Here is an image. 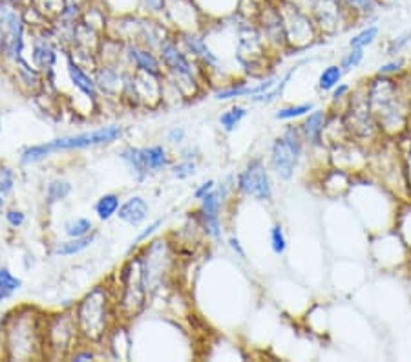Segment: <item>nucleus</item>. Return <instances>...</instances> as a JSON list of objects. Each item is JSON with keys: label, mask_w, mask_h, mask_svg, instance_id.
<instances>
[{"label": "nucleus", "mask_w": 411, "mask_h": 362, "mask_svg": "<svg viewBox=\"0 0 411 362\" xmlns=\"http://www.w3.org/2000/svg\"><path fill=\"white\" fill-rule=\"evenodd\" d=\"M44 322L46 317L33 308H22L4 318L6 359L28 361L44 357Z\"/></svg>", "instance_id": "obj_1"}, {"label": "nucleus", "mask_w": 411, "mask_h": 362, "mask_svg": "<svg viewBox=\"0 0 411 362\" xmlns=\"http://www.w3.org/2000/svg\"><path fill=\"white\" fill-rule=\"evenodd\" d=\"M123 127L119 125H108V127H101L92 132H82L75 134V136H64L52 139L42 145H31V147L24 148L20 154V165H35V163L42 162L49 154L61 150H84V148H95L102 147V145H110V143L121 139Z\"/></svg>", "instance_id": "obj_2"}, {"label": "nucleus", "mask_w": 411, "mask_h": 362, "mask_svg": "<svg viewBox=\"0 0 411 362\" xmlns=\"http://www.w3.org/2000/svg\"><path fill=\"white\" fill-rule=\"evenodd\" d=\"M114 311H111L110 289L104 285H97L86 297L77 304L75 318L82 340L88 343H101L111 331L114 324Z\"/></svg>", "instance_id": "obj_3"}, {"label": "nucleus", "mask_w": 411, "mask_h": 362, "mask_svg": "<svg viewBox=\"0 0 411 362\" xmlns=\"http://www.w3.org/2000/svg\"><path fill=\"white\" fill-rule=\"evenodd\" d=\"M81 338L75 311H63L54 317H46L44 322V357H70L73 347Z\"/></svg>", "instance_id": "obj_4"}, {"label": "nucleus", "mask_w": 411, "mask_h": 362, "mask_svg": "<svg viewBox=\"0 0 411 362\" xmlns=\"http://www.w3.org/2000/svg\"><path fill=\"white\" fill-rule=\"evenodd\" d=\"M304 136L300 127H287L281 136H278L271 145V171L281 181H290L295 178L302 156H304Z\"/></svg>", "instance_id": "obj_5"}, {"label": "nucleus", "mask_w": 411, "mask_h": 362, "mask_svg": "<svg viewBox=\"0 0 411 362\" xmlns=\"http://www.w3.org/2000/svg\"><path fill=\"white\" fill-rule=\"evenodd\" d=\"M121 297L117 300V315L125 320L136 318L143 311L146 300V285L143 280L141 258L130 260L121 269Z\"/></svg>", "instance_id": "obj_6"}, {"label": "nucleus", "mask_w": 411, "mask_h": 362, "mask_svg": "<svg viewBox=\"0 0 411 362\" xmlns=\"http://www.w3.org/2000/svg\"><path fill=\"white\" fill-rule=\"evenodd\" d=\"M157 52H160V59L163 63V66L166 68L172 79H174V84L179 88V92H187V86L190 90V95L196 93L199 83L196 79V68H194L192 61L189 59V55L181 46L176 42L174 39L170 37H164L163 40L157 46Z\"/></svg>", "instance_id": "obj_7"}, {"label": "nucleus", "mask_w": 411, "mask_h": 362, "mask_svg": "<svg viewBox=\"0 0 411 362\" xmlns=\"http://www.w3.org/2000/svg\"><path fill=\"white\" fill-rule=\"evenodd\" d=\"M284 20V31H286V42L287 46L295 49H304L315 42L318 28H316L315 20L305 10L293 6L289 2H284L278 6Z\"/></svg>", "instance_id": "obj_8"}, {"label": "nucleus", "mask_w": 411, "mask_h": 362, "mask_svg": "<svg viewBox=\"0 0 411 362\" xmlns=\"http://www.w3.org/2000/svg\"><path fill=\"white\" fill-rule=\"evenodd\" d=\"M26 20L19 11V6L8 0H0V35H2V54L11 61L22 59L24 52Z\"/></svg>", "instance_id": "obj_9"}, {"label": "nucleus", "mask_w": 411, "mask_h": 362, "mask_svg": "<svg viewBox=\"0 0 411 362\" xmlns=\"http://www.w3.org/2000/svg\"><path fill=\"white\" fill-rule=\"evenodd\" d=\"M236 189L242 196L252 198L256 201L272 200V181L269 168L261 157H252L236 178Z\"/></svg>", "instance_id": "obj_10"}, {"label": "nucleus", "mask_w": 411, "mask_h": 362, "mask_svg": "<svg viewBox=\"0 0 411 362\" xmlns=\"http://www.w3.org/2000/svg\"><path fill=\"white\" fill-rule=\"evenodd\" d=\"M227 192L228 185L222 183V185H216L212 192H208L203 200H199L201 205L198 211V223L205 235L214 240L222 238V207L227 198Z\"/></svg>", "instance_id": "obj_11"}, {"label": "nucleus", "mask_w": 411, "mask_h": 362, "mask_svg": "<svg viewBox=\"0 0 411 362\" xmlns=\"http://www.w3.org/2000/svg\"><path fill=\"white\" fill-rule=\"evenodd\" d=\"M164 13L169 20L179 30V33L198 31V24L201 20V11L194 0H166Z\"/></svg>", "instance_id": "obj_12"}, {"label": "nucleus", "mask_w": 411, "mask_h": 362, "mask_svg": "<svg viewBox=\"0 0 411 362\" xmlns=\"http://www.w3.org/2000/svg\"><path fill=\"white\" fill-rule=\"evenodd\" d=\"M125 54L132 66L136 68V72H143V74L154 75V77H163V63H161L160 55H155L150 48L130 42V45H126Z\"/></svg>", "instance_id": "obj_13"}, {"label": "nucleus", "mask_w": 411, "mask_h": 362, "mask_svg": "<svg viewBox=\"0 0 411 362\" xmlns=\"http://www.w3.org/2000/svg\"><path fill=\"white\" fill-rule=\"evenodd\" d=\"M179 42H181V48L187 54L192 55L194 59H198L199 63H203L207 68L219 70V57L210 49L203 35H199L198 31L179 33Z\"/></svg>", "instance_id": "obj_14"}, {"label": "nucleus", "mask_w": 411, "mask_h": 362, "mask_svg": "<svg viewBox=\"0 0 411 362\" xmlns=\"http://www.w3.org/2000/svg\"><path fill=\"white\" fill-rule=\"evenodd\" d=\"M278 81V77H267L265 81L256 84H249V83H234L231 86H225V88L216 90L214 97L218 101H233V99L240 97H256V95H261V93L269 92V90L274 86V83Z\"/></svg>", "instance_id": "obj_15"}, {"label": "nucleus", "mask_w": 411, "mask_h": 362, "mask_svg": "<svg viewBox=\"0 0 411 362\" xmlns=\"http://www.w3.org/2000/svg\"><path fill=\"white\" fill-rule=\"evenodd\" d=\"M327 128V113L324 110L315 108L304 118L300 125V132L304 136V141L309 147H324V134Z\"/></svg>", "instance_id": "obj_16"}, {"label": "nucleus", "mask_w": 411, "mask_h": 362, "mask_svg": "<svg viewBox=\"0 0 411 362\" xmlns=\"http://www.w3.org/2000/svg\"><path fill=\"white\" fill-rule=\"evenodd\" d=\"M66 70H68V77L72 81L73 88H77L88 101L95 103L97 97H99V86L95 83V77H92L86 70L79 66L77 63H73L72 59H68V68Z\"/></svg>", "instance_id": "obj_17"}, {"label": "nucleus", "mask_w": 411, "mask_h": 362, "mask_svg": "<svg viewBox=\"0 0 411 362\" xmlns=\"http://www.w3.org/2000/svg\"><path fill=\"white\" fill-rule=\"evenodd\" d=\"M148 214H150V207L143 196L128 198L126 201H123L119 211H117V218L132 227L141 226L143 221H146Z\"/></svg>", "instance_id": "obj_18"}, {"label": "nucleus", "mask_w": 411, "mask_h": 362, "mask_svg": "<svg viewBox=\"0 0 411 362\" xmlns=\"http://www.w3.org/2000/svg\"><path fill=\"white\" fill-rule=\"evenodd\" d=\"M31 59H33L35 68L39 72H52L57 63V49L54 48L52 40L44 37L33 40V48H31Z\"/></svg>", "instance_id": "obj_19"}, {"label": "nucleus", "mask_w": 411, "mask_h": 362, "mask_svg": "<svg viewBox=\"0 0 411 362\" xmlns=\"http://www.w3.org/2000/svg\"><path fill=\"white\" fill-rule=\"evenodd\" d=\"M194 2L201 11V15L210 19H225L234 15L242 6V0H194Z\"/></svg>", "instance_id": "obj_20"}, {"label": "nucleus", "mask_w": 411, "mask_h": 362, "mask_svg": "<svg viewBox=\"0 0 411 362\" xmlns=\"http://www.w3.org/2000/svg\"><path fill=\"white\" fill-rule=\"evenodd\" d=\"M95 83L102 92L117 93L119 88H121L123 79L114 64L104 63L102 66H97L95 68Z\"/></svg>", "instance_id": "obj_21"}, {"label": "nucleus", "mask_w": 411, "mask_h": 362, "mask_svg": "<svg viewBox=\"0 0 411 362\" xmlns=\"http://www.w3.org/2000/svg\"><path fill=\"white\" fill-rule=\"evenodd\" d=\"M121 159L125 162V165L128 166V171L134 176V180L143 183L145 178L148 176V168L145 165V159H143V150L139 147H126L121 150Z\"/></svg>", "instance_id": "obj_22"}, {"label": "nucleus", "mask_w": 411, "mask_h": 362, "mask_svg": "<svg viewBox=\"0 0 411 362\" xmlns=\"http://www.w3.org/2000/svg\"><path fill=\"white\" fill-rule=\"evenodd\" d=\"M340 4L353 13L355 19H377V11L384 4L382 0H339Z\"/></svg>", "instance_id": "obj_23"}, {"label": "nucleus", "mask_w": 411, "mask_h": 362, "mask_svg": "<svg viewBox=\"0 0 411 362\" xmlns=\"http://www.w3.org/2000/svg\"><path fill=\"white\" fill-rule=\"evenodd\" d=\"M143 159H145V165L148 168V172H157L163 171L166 166H170V157L169 152L163 145H152V147H143Z\"/></svg>", "instance_id": "obj_24"}, {"label": "nucleus", "mask_w": 411, "mask_h": 362, "mask_svg": "<svg viewBox=\"0 0 411 362\" xmlns=\"http://www.w3.org/2000/svg\"><path fill=\"white\" fill-rule=\"evenodd\" d=\"M304 63H305V61H302V63H298V64H296V66H293V68H290L289 72H287V74L284 75V77L278 79V81H276L274 86H272V88L269 90V92L261 93V95H256V97H252V101H254V103H260V104H272V103H276V101H278V99L281 97V93H284V90H286L287 86H289V81H290V79H293V75L296 74V70L300 68V66Z\"/></svg>", "instance_id": "obj_25"}, {"label": "nucleus", "mask_w": 411, "mask_h": 362, "mask_svg": "<svg viewBox=\"0 0 411 362\" xmlns=\"http://www.w3.org/2000/svg\"><path fill=\"white\" fill-rule=\"evenodd\" d=\"M247 116H249L247 107H243V104H233V107L227 108V110H223L222 116H219V128H222L223 132L233 134L234 130L242 125V121Z\"/></svg>", "instance_id": "obj_26"}, {"label": "nucleus", "mask_w": 411, "mask_h": 362, "mask_svg": "<svg viewBox=\"0 0 411 362\" xmlns=\"http://www.w3.org/2000/svg\"><path fill=\"white\" fill-rule=\"evenodd\" d=\"M95 242V235L82 236V238H70V240L63 242L55 247V255L57 256H75L82 251H86L88 247H92Z\"/></svg>", "instance_id": "obj_27"}, {"label": "nucleus", "mask_w": 411, "mask_h": 362, "mask_svg": "<svg viewBox=\"0 0 411 362\" xmlns=\"http://www.w3.org/2000/svg\"><path fill=\"white\" fill-rule=\"evenodd\" d=\"M121 207V198L110 192V194H102L95 203V214L101 221H108L110 218L117 216V211Z\"/></svg>", "instance_id": "obj_28"}, {"label": "nucleus", "mask_w": 411, "mask_h": 362, "mask_svg": "<svg viewBox=\"0 0 411 362\" xmlns=\"http://www.w3.org/2000/svg\"><path fill=\"white\" fill-rule=\"evenodd\" d=\"M343 77V70L340 64H329L325 66L318 75V90L322 93H327L334 88V86H339L342 83Z\"/></svg>", "instance_id": "obj_29"}, {"label": "nucleus", "mask_w": 411, "mask_h": 362, "mask_svg": "<svg viewBox=\"0 0 411 362\" xmlns=\"http://www.w3.org/2000/svg\"><path fill=\"white\" fill-rule=\"evenodd\" d=\"M378 35H380V28H378L377 24H366L362 30L358 31V33H355L353 37L349 39L348 46L349 48L366 49L377 42Z\"/></svg>", "instance_id": "obj_30"}, {"label": "nucleus", "mask_w": 411, "mask_h": 362, "mask_svg": "<svg viewBox=\"0 0 411 362\" xmlns=\"http://www.w3.org/2000/svg\"><path fill=\"white\" fill-rule=\"evenodd\" d=\"M29 6H33L35 10L48 20H55L66 8V0H31Z\"/></svg>", "instance_id": "obj_31"}, {"label": "nucleus", "mask_w": 411, "mask_h": 362, "mask_svg": "<svg viewBox=\"0 0 411 362\" xmlns=\"http://www.w3.org/2000/svg\"><path fill=\"white\" fill-rule=\"evenodd\" d=\"M315 110V103H300V104H290V107L280 108L274 113V119L278 121H295V119L305 118L307 113Z\"/></svg>", "instance_id": "obj_32"}, {"label": "nucleus", "mask_w": 411, "mask_h": 362, "mask_svg": "<svg viewBox=\"0 0 411 362\" xmlns=\"http://www.w3.org/2000/svg\"><path fill=\"white\" fill-rule=\"evenodd\" d=\"M93 233V223L88 218H75L64 223V235L68 238H82Z\"/></svg>", "instance_id": "obj_33"}, {"label": "nucleus", "mask_w": 411, "mask_h": 362, "mask_svg": "<svg viewBox=\"0 0 411 362\" xmlns=\"http://www.w3.org/2000/svg\"><path fill=\"white\" fill-rule=\"evenodd\" d=\"M70 192H72V185H70L68 181L64 180H54L49 181L48 187H46V200L48 203H57V201H63L70 196Z\"/></svg>", "instance_id": "obj_34"}, {"label": "nucleus", "mask_w": 411, "mask_h": 362, "mask_svg": "<svg viewBox=\"0 0 411 362\" xmlns=\"http://www.w3.org/2000/svg\"><path fill=\"white\" fill-rule=\"evenodd\" d=\"M269 238H271V249L274 255L281 256L287 251V238L286 233H284V227L280 223H274L271 227V233H269Z\"/></svg>", "instance_id": "obj_35"}, {"label": "nucleus", "mask_w": 411, "mask_h": 362, "mask_svg": "<svg viewBox=\"0 0 411 362\" xmlns=\"http://www.w3.org/2000/svg\"><path fill=\"white\" fill-rule=\"evenodd\" d=\"M364 57H366L364 49L349 48L348 54L343 55L342 61H340V66H342L343 74H348V72H353V70H357L358 66L364 63Z\"/></svg>", "instance_id": "obj_36"}, {"label": "nucleus", "mask_w": 411, "mask_h": 362, "mask_svg": "<svg viewBox=\"0 0 411 362\" xmlns=\"http://www.w3.org/2000/svg\"><path fill=\"white\" fill-rule=\"evenodd\" d=\"M410 42H411V30L402 31V33L395 35L393 39H389V42H387V46H386V54L391 55V57H395V55L401 54L402 49L406 48Z\"/></svg>", "instance_id": "obj_37"}, {"label": "nucleus", "mask_w": 411, "mask_h": 362, "mask_svg": "<svg viewBox=\"0 0 411 362\" xmlns=\"http://www.w3.org/2000/svg\"><path fill=\"white\" fill-rule=\"evenodd\" d=\"M196 168H198V165H196L194 159L183 157L181 162L172 165V174H174V178H178V180H189V178H192L194 174H196Z\"/></svg>", "instance_id": "obj_38"}, {"label": "nucleus", "mask_w": 411, "mask_h": 362, "mask_svg": "<svg viewBox=\"0 0 411 362\" xmlns=\"http://www.w3.org/2000/svg\"><path fill=\"white\" fill-rule=\"evenodd\" d=\"M404 66H406V61L402 59V57H397V59H391L387 61V63L380 64L377 70V75H380V77H391V75L401 74Z\"/></svg>", "instance_id": "obj_39"}, {"label": "nucleus", "mask_w": 411, "mask_h": 362, "mask_svg": "<svg viewBox=\"0 0 411 362\" xmlns=\"http://www.w3.org/2000/svg\"><path fill=\"white\" fill-rule=\"evenodd\" d=\"M0 288L8 289L11 293L19 291L22 288V280L17 278L8 267H0Z\"/></svg>", "instance_id": "obj_40"}, {"label": "nucleus", "mask_w": 411, "mask_h": 362, "mask_svg": "<svg viewBox=\"0 0 411 362\" xmlns=\"http://www.w3.org/2000/svg\"><path fill=\"white\" fill-rule=\"evenodd\" d=\"M163 226V218H157V220H154L150 223V226L146 227V229H143L139 233V235L136 236V240L132 242V247H130V251H134L136 249V247H139L141 244H145L146 240H148V238H150V236H154L155 233H157V230H160V227Z\"/></svg>", "instance_id": "obj_41"}, {"label": "nucleus", "mask_w": 411, "mask_h": 362, "mask_svg": "<svg viewBox=\"0 0 411 362\" xmlns=\"http://www.w3.org/2000/svg\"><path fill=\"white\" fill-rule=\"evenodd\" d=\"M15 187V172L10 166H0V194H10Z\"/></svg>", "instance_id": "obj_42"}, {"label": "nucleus", "mask_w": 411, "mask_h": 362, "mask_svg": "<svg viewBox=\"0 0 411 362\" xmlns=\"http://www.w3.org/2000/svg\"><path fill=\"white\" fill-rule=\"evenodd\" d=\"M141 6L148 15H160V13H164L166 0H141Z\"/></svg>", "instance_id": "obj_43"}, {"label": "nucleus", "mask_w": 411, "mask_h": 362, "mask_svg": "<svg viewBox=\"0 0 411 362\" xmlns=\"http://www.w3.org/2000/svg\"><path fill=\"white\" fill-rule=\"evenodd\" d=\"M6 221L13 229H19V227H22L26 223V214L22 211H19V209H10V211L6 212Z\"/></svg>", "instance_id": "obj_44"}, {"label": "nucleus", "mask_w": 411, "mask_h": 362, "mask_svg": "<svg viewBox=\"0 0 411 362\" xmlns=\"http://www.w3.org/2000/svg\"><path fill=\"white\" fill-rule=\"evenodd\" d=\"M349 92H351V86H349V84L340 83L339 86H334V88L331 90V103L333 104L340 103L342 99H346V95H348Z\"/></svg>", "instance_id": "obj_45"}, {"label": "nucleus", "mask_w": 411, "mask_h": 362, "mask_svg": "<svg viewBox=\"0 0 411 362\" xmlns=\"http://www.w3.org/2000/svg\"><path fill=\"white\" fill-rule=\"evenodd\" d=\"M185 137H187V132H185L183 127H172L169 132H166V141L174 143V145L183 143Z\"/></svg>", "instance_id": "obj_46"}, {"label": "nucleus", "mask_w": 411, "mask_h": 362, "mask_svg": "<svg viewBox=\"0 0 411 362\" xmlns=\"http://www.w3.org/2000/svg\"><path fill=\"white\" fill-rule=\"evenodd\" d=\"M214 189H216V181L207 180L205 183H201V185H199L196 191H194V198H196V200H203L208 192H212Z\"/></svg>", "instance_id": "obj_47"}, {"label": "nucleus", "mask_w": 411, "mask_h": 362, "mask_svg": "<svg viewBox=\"0 0 411 362\" xmlns=\"http://www.w3.org/2000/svg\"><path fill=\"white\" fill-rule=\"evenodd\" d=\"M70 359L77 362L93 361V359H95V353H93L92 349H73V352L70 353Z\"/></svg>", "instance_id": "obj_48"}, {"label": "nucleus", "mask_w": 411, "mask_h": 362, "mask_svg": "<svg viewBox=\"0 0 411 362\" xmlns=\"http://www.w3.org/2000/svg\"><path fill=\"white\" fill-rule=\"evenodd\" d=\"M228 245H231V249H233L240 258H247V253L242 247V242L238 240L236 236H231V238H228Z\"/></svg>", "instance_id": "obj_49"}, {"label": "nucleus", "mask_w": 411, "mask_h": 362, "mask_svg": "<svg viewBox=\"0 0 411 362\" xmlns=\"http://www.w3.org/2000/svg\"><path fill=\"white\" fill-rule=\"evenodd\" d=\"M2 347H4V318L0 320V353H2Z\"/></svg>", "instance_id": "obj_50"}, {"label": "nucleus", "mask_w": 411, "mask_h": 362, "mask_svg": "<svg viewBox=\"0 0 411 362\" xmlns=\"http://www.w3.org/2000/svg\"><path fill=\"white\" fill-rule=\"evenodd\" d=\"M11 291H8V289H4V288H0V302H4V300H8L11 297Z\"/></svg>", "instance_id": "obj_51"}, {"label": "nucleus", "mask_w": 411, "mask_h": 362, "mask_svg": "<svg viewBox=\"0 0 411 362\" xmlns=\"http://www.w3.org/2000/svg\"><path fill=\"white\" fill-rule=\"evenodd\" d=\"M4 205V194H0V207Z\"/></svg>", "instance_id": "obj_52"}, {"label": "nucleus", "mask_w": 411, "mask_h": 362, "mask_svg": "<svg viewBox=\"0 0 411 362\" xmlns=\"http://www.w3.org/2000/svg\"><path fill=\"white\" fill-rule=\"evenodd\" d=\"M382 2H397V0H382Z\"/></svg>", "instance_id": "obj_53"}, {"label": "nucleus", "mask_w": 411, "mask_h": 362, "mask_svg": "<svg viewBox=\"0 0 411 362\" xmlns=\"http://www.w3.org/2000/svg\"><path fill=\"white\" fill-rule=\"evenodd\" d=\"M0 130H2V123H0Z\"/></svg>", "instance_id": "obj_54"}]
</instances>
